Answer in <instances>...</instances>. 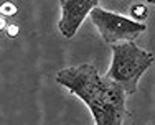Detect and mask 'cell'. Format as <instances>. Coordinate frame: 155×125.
<instances>
[{"label": "cell", "mask_w": 155, "mask_h": 125, "mask_svg": "<svg viewBox=\"0 0 155 125\" xmlns=\"http://www.w3.org/2000/svg\"><path fill=\"white\" fill-rule=\"evenodd\" d=\"M56 81L79 97L93 114L96 125H124L129 115L120 86L101 76L93 64L71 66L58 71Z\"/></svg>", "instance_id": "obj_1"}, {"label": "cell", "mask_w": 155, "mask_h": 125, "mask_svg": "<svg viewBox=\"0 0 155 125\" xmlns=\"http://www.w3.org/2000/svg\"><path fill=\"white\" fill-rule=\"evenodd\" d=\"M152 62L153 54L134 41L112 45V62L106 78L120 86L125 94H135L140 78Z\"/></svg>", "instance_id": "obj_2"}, {"label": "cell", "mask_w": 155, "mask_h": 125, "mask_svg": "<svg viewBox=\"0 0 155 125\" xmlns=\"http://www.w3.org/2000/svg\"><path fill=\"white\" fill-rule=\"evenodd\" d=\"M91 21L97 31L101 33L102 40L109 45H119V43L134 41L135 38L147 30L145 23H137L127 17L117 15L114 12L96 7L89 13Z\"/></svg>", "instance_id": "obj_3"}, {"label": "cell", "mask_w": 155, "mask_h": 125, "mask_svg": "<svg viewBox=\"0 0 155 125\" xmlns=\"http://www.w3.org/2000/svg\"><path fill=\"white\" fill-rule=\"evenodd\" d=\"M61 18H60V31L66 40L73 38L86 17L99 7L97 0H61Z\"/></svg>", "instance_id": "obj_4"}, {"label": "cell", "mask_w": 155, "mask_h": 125, "mask_svg": "<svg viewBox=\"0 0 155 125\" xmlns=\"http://www.w3.org/2000/svg\"><path fill=\"white\" fill-rule=\"evenodd\" d=\"M129 13H130V20L137 21V23H143V21L149 18V8H147L145 3H134V5L129 8Z\"/></svg>", "instance_id": "obj_5"}, {"label": "cell", "mask_w": 155, "mask_h": 125, "mask_svg": "<svg viewBox=\"0 0 155 125\" xmlns=\"http://www.w3.org/2000/svg\"><path fill=\"white\" fill-rule=\"evenodd\" d=\"M17 12H18L17 5H13L10 2H5L0 5V15L2 17H13V15H17Z\"/></svg>", "instance_id": "obj_6"}, {"label": "cell", "mask_w": 155, "mask_h": 125, "mask_svg": "<svg viewBox=\"0 0 155 125\" xmlns=\"http://www.w3.org/2000/svg\"><path fill=\"white\" fill-rule=\"evenodd\" d=\"M7 35L10 36V38H15V36L20 33V28H18V25H15V23H12V25H7Z\"/></svg>", "instance_id": "obj_7"}, {"label": "cell", "mask_w": 155, "mask_h": 125, "mask_svg": "<svg viewBox=\"0 0 155 125\" xmlns=\"http://www.w3.org/2000/svg\"><path fill=\"white\" fill-rule=\"evenodd\" d=\"M5 28H7V20H5V17L0 15V30H5Z\"/></svg>", "instance_id": "obj_8"}, {"label": "cell", "mask_w": 155, "mask_h": 125, "mask_svg": "<svg viewBox=\"0 0 155 125\" xmlns=\"http://www.w3.org/2000/svg\"><path fill=\"white\" fill-rule=\"evenodd\" d=\"M150 3H152V5H155V0H150Z\"/></svg>", "instance_id": "obj_9"}]
</instances>
